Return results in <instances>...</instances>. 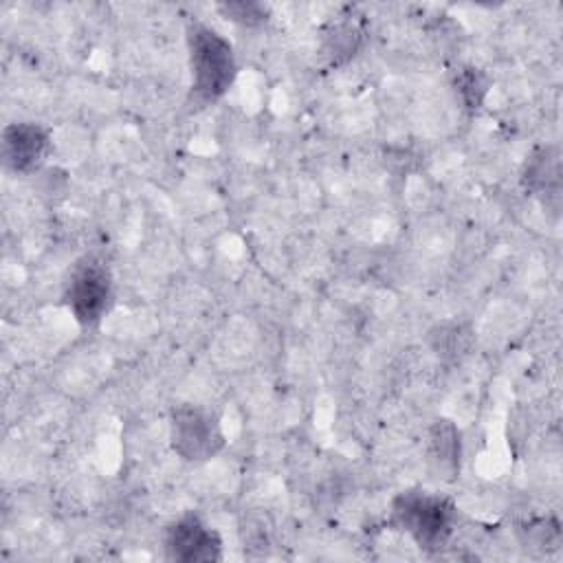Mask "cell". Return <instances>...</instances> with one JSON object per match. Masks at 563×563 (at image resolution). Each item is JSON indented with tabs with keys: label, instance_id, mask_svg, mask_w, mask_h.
Listing matches in <instances>:
<instances>
[{
	"label": "cell",
	"instance_id": "12",
	"mask_svg": "<svg viewBox=\"0 0 563 563\" xmlns=\"http://www.w3.org/2000/svg\"><path fill=\"white\" fill-rule=\"evenodd\" d=\"M218 11L240 26H262L268 20V9L260 2H222Z\"/></svg>",
	"mask_w": 563,
	"mask_h": 563
},
{
	"label": "cell",
	"instance_id": "5",
	"mask_svg": "<svg viewBox=\"0 0 563 563\" xmlns=\"http://www.w3.org/2000/svg\"><path fill=\"white\" fill-rule=\"evenodd\" d=\"M163 548L165 556L178 563H211L224 556L218 530L194 512L180 515L165 528Z\"/></svg>",
	"mask_w": 563,
	"mask_h": 563
},
{
	"label": "cell",
	"instance_id": "9",
	"mask_svg": "<svg viewBox=\"0 0 563 563\" xmlns=\"http://www.w3.org/2000/svg\"><path fill=\"white\" fill-rule=\"evenodd\" d=\"M363 40H365L363 22L354 15H341L323 33V55L334 66L345 64L361 51Z\"/></svg>",
	"mask_w": 563,
	"mask_h": 563
},
{
	"label": "cell",
	"instance_id": "2",
	"mask_svg": "<svg viewBox=\"0 0 563 563\" xmlns=\"http://www.w3.org/2000/svg\"><path fill=\"white\" fill-rule=\"evenodd\" d=\"M187 51L194 95L205 103L220 99L238 73L231 42L202 22H189Z\"/></svg>",
	"mask_w": 563,
	"mask_h": 563
},
{
	"label": "cell",
	"instance_id": "10",
	"mask_svg": "<svg viewBox=\"0 0 563 563\" xmlns=\"http://www.w3.org/2000/svg\"><path fill=\"white\" fill-rule=\"evenodd\" d=\"M429 345L442 361H460L473 345V330L464 321H442L429 330Z\"/></svg>",
	"mask_w": 563,
	"mask_h": 563
},
{
	"label": "cell",
	"instance_id": "4",
	"mask_svg": "<svg viewBox=\"0 0 563 563\" xmlns=\"http://www.w3.org/2000/svg\"><path fill=\"white\" fill-rule=\"evenodd\" d=\"M112 299V275L103 260L95 255L81 257L64 286V301L77 323L97 325Z\"/></svg>",
	"mask_w": 563,
	"mask_h": 563
},
{
	"label": "cell",
	"instance_id": "1",
	"mask_svg": "<svg viewBox=\"0 0 563 563\" xmlns=\"http://www.w3.org/2000/svg\"><path fill=\"white\" fill-rule=\"evenodd\" d=\"M457 510L444 495L424 488H407L391 499L389 521L396 530L411 537V541L427 552L446 545L453 534Z\"/></svg>",
	"mask_w": 563,
	"mask_h": 563
},
{
	"label": "cell",
	"instance_id": "6",
	"mask_svg": "<svg viewBox=\"0 0 563 563\" xmlns=\"http://www.w3.org/2000/svg\"><path fill=\"white\" fill-rule=\"evenodd\" d=\"M51 152V134L35 121L9 123L2 130V158L9 169L29 174L37 169Z\"/></svg>",
	"mask_w": 563,
	"mask_h": 563
},
{
	"label": "cell",
	"instance_id": "3",
	"mask_svg": "<svg viewBox=\"0 0 563 563\" xmlns=\"http://www.w3.org/2000/svg\"><path fill=\"white\" fill-rule=\"evenodd\" d=\"M169 446L191 464H202L224 449V433L216 413L200 405L183 402L169 411Z\"/></svg>",
	"mask_w": 563,
	"mask_h": 563
},
{
	"label": "cell",
	"instance_id": "13",
	"mask_svg": "<svg viewBox=\"0 0 563 563\" xmlns=\"http://www.w3.org/2000/svg\"><path fill=\"white\" fill-rule=\"evenodd\" d=\"M521 530L526 532V543L532 548H559L561 528L559 521L552 517L528 521Z\"/></svg>",
	"mask_w": 563,
	"mask_h": 563
},
{
	"label": "cell",
	"instance_id": "8",
	"mask_svg": "<svg viewBox=\"0 0 563 563\" xmlns=\"http://www.w3.org/2000/svg\"><path fill=\"white\" fill-rule=\"evenodd\" d=\"M462 460L460 429L449 418H438L429 427V462L449 479L457 475Z\"/></svg>",
	"mask_w": 563,
	"mask_h": 563
},
{
	"label": "cell",
	"instance_id": "11",
	"mask_svg": "<svg viewBox=\"0 0 563 563\" xmlns=\"http://www.w3.org/2000/svg\"><path fill=\"white\" fill-rule=\"evenodd\" d=\"M453 86H455V92L462 99L464 108L477 110L484 103V97L490 88V79L484 70H479L475 66H462L453 77Z\"/></svg>",
	"mask_w": 563,
	"mask_h": 563
},
{
	"label": "cell",
	"instance_id": "7",
	"mask_svg": "<svg viewBox=\"0 0 563 563\" xmlns=\"http://www.w3.org/2000/svg\"><path fill=\"white\" fill-rule=\"evenodd\" d=\"M521 183L543 207L559 211L561 205V152L556 145L537 147L523 163Z\"/></svg>",
	"mask_w": 563,
	"mask_h": 563
}]
</instances>
